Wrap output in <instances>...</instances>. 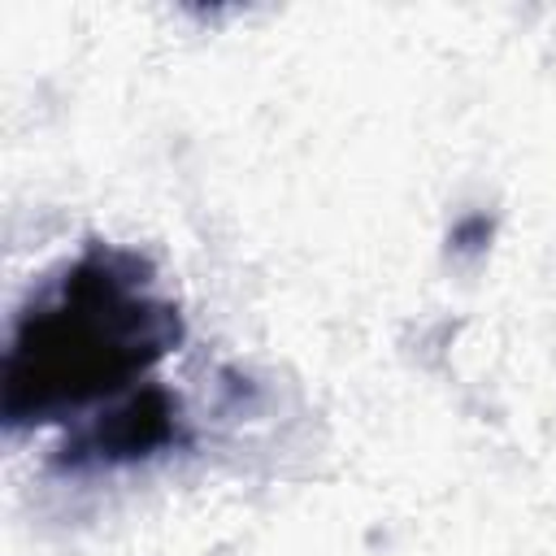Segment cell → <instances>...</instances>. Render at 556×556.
<instances>
[{
  "mask_svg": "<svg viewBox=\"0 0 556 556\" xmlns=\"http://www.w3.org/2000/svg\"><path fill=\"white\" fill-rule=\"evenodd\" d=\"M187 326L143 252L91 239L17 313L0 365V421L56 426L122 400L152 374Z\"/></svg>",
  "mask_w": 556,
  "mask_h": 556,
  "instance_id": "cell-1",
  "label": "cell"
},
{
  "mask_svg": "<svg viewBox=\"0 0 556 556\" xmlns=\"http://www.w3.org/2000/svg\"><path fill=\"white\" fill-rule=\"evenodd\" d=\"M182 443H191L182 404L165 387L148 382L139 391H126L117 404L83 417L56 447L52 465L61 473H100V469L152 460Z\"/></svg>",
  "mask_w": 556,
  "mask_h": 556,
  "instance_id": "cell-2",
  "label": "cell"
}]
</instances>
